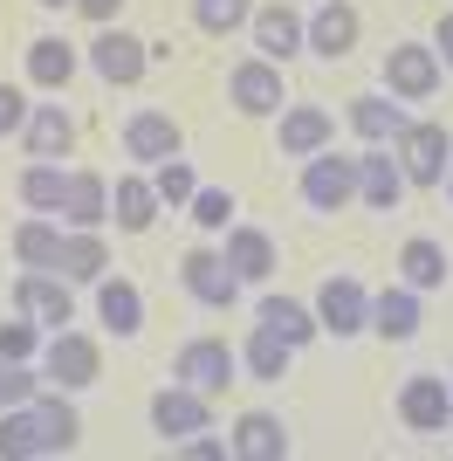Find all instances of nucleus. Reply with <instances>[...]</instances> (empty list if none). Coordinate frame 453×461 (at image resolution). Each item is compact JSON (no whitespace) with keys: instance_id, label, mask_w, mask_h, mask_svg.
<instances>
[{"instance_id":"obj_25","label":"nucleus","mask_w":453,"mask_h":461,"mask_svg":"<svg viewBox=\"0 0 453 461\" xmlns=\"http://www.w3.org/2000/svg\"><path fill=\"white\" fill-rule=\"evenodd\" d=\"M21 145H28V158H76V117L62 104H35L21 124Z\"/></svg>"},{"instance_id":"obj_7","label":"nucleus","mask_w":453,"mask_h":461,"mask_svg":"<svg viewBox=\"0 0 453 461\" xmlns=\"http://www.w3.org/2000/svg\"><path fill=\"white\" fill-rule=\"evenodd\" d=\"M172 379H186V385H200L207 400H220L226 385L241 379V351L226 345V338H186L179 358H172Z\"/></svg>"},{"instance_id":"obj_15","label":"nucleus","mask_w":453,"mask_h":461,"mask_svg":"<svg viewBox=\"0 0 453 461\" xmlns=\"http://www.w3.org/2000/svg\"><path fill=\"white\" fill-rule=\"evenodd\" d=\"M358 35H364V14L351 7V0H316V14H309V56H323V62H343L351 49H358Z\"/></svg>"},{"instance_id":"obj_10","label":"nucleus","mask_w":453,"mask_h":461,"mask_svg":"<svg viewBox=\"0 0 453 461\" xmlns=\"http://www.w3.org/2000/svg\"><path fill=\"white\" fill-rule=\"evenodd\" d=\"M14 310H28L41 330H69V324H76L69 276H56V269H21V276H14Z\"/></svg>"},{"instance_id":"obj_29","label":"nucleus","mask_w":453,"mask_h":461,"mask_svg":"<svg viewBox=\"0 0 453 461\" xmlns=\"http://www.w3.org/2000/svg\"><path fill=\"white\" fill-rule=\"evenodd\" d=\"M254 324H268L275 338H289L296 351L323 338V324H316V303H296V296H262V303H254Z\"/></svg>"},{"instance_id":"obj_23","label":"nucleus","mask_w":453,"mask_h":461,"mask_svg":"<svg viewBox=\"0 0 453 461\" xmlns=\"http://www.w3.org/2000/svg\"><path fill=\"white\" fill-rule=\"evenodd\" d=\"M351 131L364 138V145H392L398 131H405V124H413V117H405V104H398L392 90H364V96H351Z\"/></svg>"},{"instance_id":"obj_4","label":"nucleus","mask_w":453,"mask_h":461,"mask_svg":"<svg viewBox=\"0 0 453 461\" xmlns=\"http://www.w3.org/2000/svg\"><path fill=\"white\" fill-rule=\"evenodd\" d=\"M226 104H234L241 117H282V104H289L282 62H268V56H241L234 69H226Z\"/></svg>"},{"instance_id":"obj_34","label":"nucleus","mask_w":453,"mask_h":461,"mask_svg":"<svg viewBox=\"0 0 453 461\" xmlns=\"http://www.w3.org/2000/svg\"><path fill=\"white\" fill-rule=\"evenodd\" d=\"M35 413H41V427H49V455H69V447L83 441V413L69 406L62 385H41V393H35Z\"/></svg>"},{"instance_id":"obj_24","label":"nucleus","mask_w":453,"mask_h":461,"mask_svg":"<svg viewBox=\"0 0 453 461\" xmlns=\"http://www.w3.org/2000/svg\"><path fill=\"white\" fill-rule=\"evenodd\" d=\"M226 455H241V461H282L289 455L282 413H241V420L226 427Z\"/></svg>"},{"instance_id":"obj_44","label":"nucleus","mask_w":453,"mask_h":461,"mask_svg":"<svg viewBox=\"0 0 453 461\" xmlns=\"http://www.w3.org/2000/svg\"><path fill=\"white\" fill-rule=\"evenodd\" d=\"M440 186H447V200H453V166H447V179H440Z\"/></svg>"},{"instance_id":"obj_16","label":"nucleus","mask_w":453,"mask_h":461,"mask_svg":"<svg viewBox=\"0 0 453 461\" xmlns=\"http://www.w3.org/2000/svg\"><path fill=\"white\" fill-rule=\"evenodd\" d=\"M419 324H426V303H419L413 283H385L371 296V330L385 338V345H413Z\"/></svg>"},{"instance_id":"obj_12","label":"nucleus","mask_w":453,"mask_h":461,"mask_svg":"<svg viewBox=\"0 0 453 461\" xmlns=\"http://www.w3.org/2000/svg\"><path fill=\"white\" fill-rule=\"evenodd\" d=\"M316 324H323V338H358V330H371V289H364L358 276H330V283L316 289Z\"/></svg>"},{"instance_id":"obj_42","label":"nucleus","mask_w":453,"mask_h":461,"mask_svg":"<svg viewBox=\"0 0 453 461\" xmlns=\"http://www.w3.org/2000/svg\"><path fill=\"white\" fill-rule=\"evenodd\" d=\"M69 7H76L83 21H96V28H111V21L124 14V0H69Z\"/></svg>"},{"instance_id":"obj_6","label":"nucleus","mask_w":453,"mask_h":461,"mask_svg":"<svg viewBox=\"0 0 453 461\" xmlns=\"http://www.w3.org/2000/svg\"><path fill=\"white\" fill-rule=\"evenodd\" d=\"M440 56H433V41H392L385 49V90L398 96V104H433L440 96Z\"/></svg>"},{"instance_id":"obj_43","label":"nucleus","mask_w":453,"mask_h":461,"mask_svg":"<svg viewBox=\"0 0 453 461\" xmlns=\"http://www.w3.org/2000/svg\"><path fill=\"white\" fill-rule=\"evenodd\" d=\"M433 56H440V69H453V14H440V28H433Z\"/></svg>"},{"instance_id":"obj_19","label":"nucleus","mask_w":453,"mask_h":461,"mask_svg":"<svg viewBox=\"0 0 453 461\" xmlns=\"http://www.w3.org/2000/svg\"><path fill=\"white\" fill-rule=\"evenodd\" d=\"M62 228H103L111 221V179L96 166H69V193H62Z\"/></svg>"},{"instance_id":"obj_22","label":"nucleus","mask_w":453,"mask_h":461,"mask_svg":"<svg viewBox=\"0 0 453 461\" xmlns=\"http://www.w3.org/2000/svg\"><path fill=\"white\" fill-rule=\"evenodd\" d=\"M96 324L111 330V338H138L145 330V289L131 276H103L96 283Z\"/></svg>"},{"instance_id":"obj_45","label":"nucleus","mask_w":453,"mask_h":461,"mask_svg":"<svg viewBox=\"0 0 453 461\" xmlns=\"http://www.w3.org/2000/svg\"><path fill=\"white\" fill-rule=\"evenodd\" d=\"M35 7H69V0H35Z\"/></svg>"},{"instance_id":"obj_11","label":"nucleus","mask_w":453,"mask_h":461,"mask_svg":"<svg viewBox=\"0 0 453 461\" xmlns=\"http://www.w3.org/2000/svg\"><path fill=\"white\" fill-rule=\"evenodd\" d=\"M398 420L413 427V434H447L453 427V385L440 372H413V379L398 385Z\"/></svg>"},{"instance_id":"obj_17","label":"nucleus","mask_w":453,"mask_h":461,"mask_svg":"<svg viewBox=\"0 0 453 461\" xmlns=\"http://www.w3.org/2000/svg\"><path fill=\"white\" fill-rule=\"evenodd\" d=\"M398 200H405V173H398L392 145H364L358 152V207L398 213Z\"/></svg>"},{"instance_id":"obj_31","label":"nucleus","mask_w":453,"mask_h":461,"mask_svg":"<svg viewBox=\"0 0 453 461\" xmlns=\"http://www.w3.org/2000/svg\"><path fill=\"white\" fill-rule=\"evenodd\" d=\"M447 276H453V255L440 249L433 234H413V241L398 249V283H413L419 296H426V289H447Z\"/></svg>"},{"instance_id":"obj_41","label":"nucleus","mask_w":453,"mask_h":461,"mask_svg":"<svg viewBox=\"0 0 453 461\" xmlns=\"http://www.w3.org/2000/svg\"><path fill=\"white\" fill-rule=\"evenodd\" d=\"M172 455H179V461H220L226 455V434L200 427V434H186V441H172Z\"/></svg>"},{"instance_id":"obj_38","label":"nucleus","mask_w":453,"mask_h":461,"mask_svg":"<svg viewBox=\"0 0 453 461\" xmlns=\"http://www.w3.org/2000/svg\"><path fill=\"white\" fill-rule=\"evenodd\" d=\"M41 345H49V330H41L28 310H14V317L0 324V358H35L41 366Z\"/></svg>"},{"instance_id":"obj_3","label":"nucleus","mask_w":453,"mask_h":461,"mask_svg":"<svg viewBox=\"0 0 453 461\" xmlns=\"http://www.w3.org/2000/svg\"><path fill=\"white\" fill-rule=\"evenodd\" d=\"M41 379L62 385V393H83V385L103 379V345H96L90 330H49V345H41Z\"/></svg>"},{"instance_id":"obj_46","label":"nucleus","mask_w":453,"mask_h":461,"mask_svg":"<svg viewBox=\"0 0 453 461\" xmlns=\"http://www.w3.org/2000/svg\"><path fill=\"white\" fill-rule=\"evenodd\" d=\"M447 385H453V379H447Z\"/></svg>"},{"instance_id":"obj_26","label":"nucleus","mask_w":453,"mask_h":461,"mask_svg":"<svg viewBox=\"0 0 453 461\" xmlns=\"http://www.w3.org/2000/svg\"><path fill=\"white\" fill-rule=\"evenodd\" d=\"M76 69H83L76 41H62V35H35V41H28V83H35V90L62 96V90H69V77H76Z\"/></svg>"},{"instance_id":"obj_39","label":"nucleus","mask_w":453,"mask_h":461,"mask_svg":"<svg viewBox=\"0 0 453 461\" xmlns=\"http://www.w3.org/2000/svg\"><path fill=\"white\" fill-rule=\"evenodd\" d=\"M186 213H192V228L226 234V228H234V193H226V186H200V193L186 200Z\"/></svg>"},{"instance_id":"obj_2","label":"nucleus","mask_w":453,"mask_h":461,"mask_svg":"<svg viewBox=\"0 0 453 461\" xmlns=\"http://www.w3.org/2000/svg\"><path fill=\"white\" fill-rule=\"evenodd\" d=\"M392 158H398V173H405V186H440L447 166H453V131L433 124V117H413L392 138Z\"/></svg>"},{"instance_id":"obj_32","label":"nucleus","mask_w":453,"mask_h":461,"mask_svg":"<svg viewBox=\"0 0 453 461\" xmlns=\"http://www.w3.org/2000/svg\"><path fill=\"white\" fill-rule=\"evenodd\" d=\"M289 366H296V345H289V338H275L268 324L247 330V345H241V372L247 379L275 385V379H289Z\"/></svg>"},{"instance_id":"obj_18","label":"nucleus","mask_w":453,"mask_h":461,"mask_svg":"<svg viewBox=\"0 0 453 461\" xmlns=\"http://www.w3.org/2000/svg\"><path fill=\"white\" fill-rule=\"evenodd\" d=\"M330 138H337V117L323 111V104H282V117H275L282 158H309V152H323Z\"/></svg>"},{"instance_id":"obj_27","label":"nucleus","mask_w":453,"mask_h":461,"mask_svg":"<svg viewBox=\"0 0 453 461\" xmlns=\"http://www.w3.org/2000/svg\"><path fill=\"white\" fill-rule=\"evenodd\" d=\"M111 221L117 234H151V221H158V193H151V173L138 166V173H124L111 186Z\"/></svg>"},{"instance_id":"obj_36","label":"nucleus","mask_w":453,"mask_h":461,"mask_svg":"<svg viewBox=\"0 0 453 461\" xmlns=\"http://www.w3.org/2000/svg\"><path fill=\"white\" fill-rule=\"evenodd\" d=\"M247 21H254V0H192V28H200V35H213V41L241 35Z\"/></svg>"},{"instance_id":"obj_28","label":"nucleus","mask_w":453,"mask_h":461,"mask_svg":"<svg viewBox=\"0 0 453 461\" xmlns=\"http://www.w3.org/2000/svg\"><path fill=\"white\" fill-rule=\"evenodd\" d=\"M7 249H14L21 269H56V255H62V221H56V213H28V221H14Z\"/></svg>"},{"instance_id":"obj_30","label":"nucleus","mask_w":453,"mask_h":461,"mask_svg":"<svg viewBox=\"0 0 453 461\" xmlns=\"http://www.w3.org/2000/svg\"><path fill=\"white\" fill-rule=\"evenodd\" d=\"M14 193H21V207H28V213H62L69 166H62V158H28V166H21V179H14Z\"/></svg>"},{"instance_id":"obj_20","label":"nucleus","mask_w":453,"mask_h":461,"mask_svg":"<svg viewBox=\"0 0 453 461\" xmlns=\"http://www.w3.org/2000/svg\"><path fill=\"white\" fill-rule=\"evenodd\" d=\"M220 255H226V269L241 276V283H268V276H275V234L254 228V221H234L226 241H220Z\"/></svg>"},{"instance_id":"obj_33","label":"nucleus","mask_w":453,"mask_h":461,"mask_svg":"<svg viewBox=\"0 0 453 461\" xmlns=\"http://www.w3.org/2000/svg\"><path fill=\"white\" fill-rule=\"evenodd\" d=\"M28 455H49V427H41L35 400L0 413V461H28Z\"/></svg>"},{"instance_id":"obj_9","label":"nucleus","mask_w":453,"mask_h":461,"mask_svg":"<svg viewBox=\"0 0 453 461\" xmlns=\"http://www.w3.org/2000/svg\"><path fill=\"white\" fill-rule=\"evenodd\" d=\"M179 283H186V296L200 310H234V303H241V289H247L241 276L226 269L220 249H186V255H179Z\"/></svg>"},{"instance_id":"obj_21","label":"nucleus","mask_w":453,"mask_h":461,"mask_svg":"<svg viewBox=\"0 0 453 461\" xmlns=\"http://www.w3.org/2000/svg\"><path fill=\"white\" fill-rule=\"evenodd\" d=\"M56 276H69V283H103L111 276V241H103V228H62V255H56Z\"/></svg>"},{"instance_id":"obj_37","label":"nucleus","mask_w":453,"mask_h":461,"mask_svg":"<svg viewBox=\"0 0 453 461\" xmlns=\"http://www.w3.org/2000/svg\"><path fill=\"white\" fill-rule=\"evenodd\" d=\"M41 385H49V379H41L35 358H0V413H7V406H28Z\"/></svg>"},{"instance_id":"obj_5","label":"nucleus","mask_w":453,"mask_h":461,"mask_svg":"<svg viewBox=\"0 0 453 461\" xmlns=\"http://www.w3.org/2000/svg\"><path fill=\"white\" fill-rule=\"evenodd\" d=\"M83 62H90L111 90H131V83H145V69H151V41L111 21V28H96V41L83 49Z\"/></svg>"},{"instance_id":"obj_1","label":"nucleus","mask_w":453,"mask_h":461,"mask_svg":"<svg viewBox=\"0 0 453 461\" xmlns=\"http://www.w3.org/2000/svg\"><path fill=\"white\" fill-rule=\"evenodd\" d=\"M302 207L309 213H343L351 200H358V152H337V145H323V152L302 158Z\"/></svg>"},{"instance_id":"obj_8","label":"nucleus","mask_w":453,"mask_h":461,"mask_svg":"<svg viewBox=\"0 0 453 461\" xmlns=\"http://www.w3.org/2000/svg\"><path fill=\"white\" fill-rule=\"evenodd\" d=\"M151 434H158V441H186V434H200V427H213V400L207 393H200V385H186V379H172V385H158V393H151Z\"/></svg>"},{"instance_id":"obj_13","label":"nucleus","mask_w":453,"mask_h":461,"mask_svg":"<svg viewBox=\"0 0 453 461\" xmlns=\"http://www.w3.org/2000/svg\"><path fill=\"white\" fill-rule=\"evenodd\" d=\"M247 35H254V56H268V62H296V56H302V41H309V14H296V0H268V7H254Z\"/></svg>"},{"instance_id":"obj_40","label":"nucleus","mask_w":453,"mask_h":461,"mask_svg":"<svg viewBox=\"0 0 453 461\" xmlns=\"http://www.w3.org/2000/svg\"><path fill=\"white\" fill-rule=\"evenodd\" d=\"M28 111H35V104H28V90H21V83H0V138H21Z\"/></svg>"},{"instance_id":"obj_35","label":"nucleus","mask_w":453,"mask_h":461,"mask_svg":"<svg viewBox=\"0 0 453 461\" xmlns=\"http://www.w3.org/2000/svg\"><path fill=\"white\" fill-rule=\"evenodd\" d=\"M151 193H158V207L186 213V200L200 193V173H192V158H186V152H179V158H158V166H151Z\"/></svg>"},{"instance_id":"obj_14","label":"nucleus","mask_w":453,"mask_h":461,"mask_svg":"<svg viewBox=\"0 0 453 461\" xmlns=\"http://www.w3.org/2000/svg\"><path fill=\"white\" fill-rule=\"evenodd\" d=\"M186 152V131H179V117L172 111H131L124 117V158H138V166H158V158H179Z\"/></svg>"}]
</instances>
